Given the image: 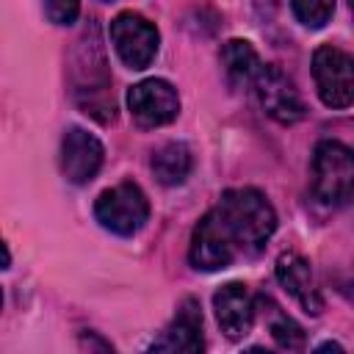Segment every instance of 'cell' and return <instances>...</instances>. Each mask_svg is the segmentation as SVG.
Returning <instances> with one entry per match:
<instances>
[{"instance_id": "6da1fadb", "label": "cell", "mask_w": 354, "mask_h": 354, "mask_svg": "<svg viewBox=\"0 0 354 354\" xmlns=\"http://www.w3.org/2000/svg\"><path fill=\"white\" fill-rule=\"evenodd\" d=\"M238 254H257L277 230V213L257 188L224 191L216 205Z\"/></svg>"}, {"instance_id": "7a4b0ae2", "label": "cell", "mask_w": 354, "mask_h": 354, "mask_svg": "<svg viewBox=\"0 0 354 354\" xmlns=\"http://www.w3.org/2000/svg\"><path fill=\"white\" fill-rule=\"evenodd\" d=\"M354 191V158L340 141H321L313 152V194L324 205H346Z\"/></svg>"}, {"instance_id": "3957f363", "label": "cell", "mask_w": 354, "mask_h": 354, "mask_svg": "<svg viewBox=\"0 0 354 354\" xmlns=\"http://www.w3.org/2000/svg\"><path fill=\"white\" fill-rule=\"evenodd\" d=\"M94 216L108 232L133 235L147 224L149 202H147V194L136 183H119L97 196Z\"/></svg>"}, {"instance_id": "277c9868", "label": "cell", "mask_w": 354, "mask_h": 354, "mask_svg": "<svg viewBox=\"0 0 354 354\" xmlns=\"http://www.w3.org/2000/svg\"><path fill=\"white\" fill-rule=\"evenodd\" d=\"M108 33H111V44L124 66L147 69L155 61L158 47H160V33L147 17H141L136 11H122L119 17H113Z\"/></svg>"}, {"instance_id": "5b68a950", "label": "cell", "mask_w": 354, "mask_h": 354, "mask_svg": "<svg viewBox=\"0 0 354 354\" xmlns=\"http://www.w3.org/2000/svg\"><path fill=\"white\" fill-rule=\"evenodd\" d=\"M351 55L335 44H321L313 53V77L318 97L326 108H348L354 100V75Z\"/></svg>"}, {"instance_id": "8992f818", "label": "cell", "mask_w": 354, "mask_h": 354, "mask_svg": "<svg viewBox=\"0 0 354 354\" xmlns=\"http://www.w3.org/2000/svg\"><path fill=\"white\" fill-rule=\"evenodd\" d=\"M252 91H254L260 108L279 124H293L304 116V100H301L299 88L274 64H260V69L252 80Z\"/></svg>"}, {"instance_id": "52a82bcc", "label": "cell", "mask_w": 354, "mask_h": 354, "mask_svg": "<svg viewBox=\"0 0 354 354\" xmlns=\"http://www.w3.org/2000/svg\"><path fill=\"white\" fill-rule=\"evenodd\" d=\"M238 257V249L218 216V210H207L199 224L194 227L191 235V249H188V260L194 268L199 271H221L227 268L232 260Z\"/></svg>"}, {"instance_id": "ba28073f", "label": "cell", "mask_w": 354, "mask_h": 354, "mask_svg": "<svg viewBox=\"0 0 354 354\" xmlns=\"http://www.w3.org/2000/svg\"><path fill=\"white\" fill-rule=\"evenodd\" d=\"M127 108L133 119L144 127H160L177 119L180 113V97L177 88L169 80L147 77L127 88Z\"/></svg>"}, {"instance_id": "9c48e42d", "label": "cell", "mask_w": 354, "mask_h": 354, "mask_svg": "<svg viewBox=\"0 0 354 354\" xmlns=\"http://www.w3.org/2000/svg\"><path fill=\"white\" fill-rule=\"evenodd\" d=\"M105 149L100 138L83 127H69L61 138V174L72 185H88L100 166H102Z\"/></svg>"}, {"instance_id": "30bf717a", "label": "cell", "mask_w": 354, "mask_h": 354, "mask_svg": "<svg viewBox=\"0 0 354 354\" xmlns=\"http://www.w3.org/2000/svg\"><path fill=\"white\" fill-rule=\"evenodd\" d=\"M213 310H216V321H218L221 332L230 340L246 337L254 324V313H257L254 299L243 282H227L221 290H216Z\"/></svg>"}, {"instance_id": "8fae6325", "label": "cell", "mask_w": 354, "mask_h": 354, "mask_svg": "<svg viewBox=\"0 0 354 354\" xmlns=\"http://www.w3.org/2000/svg\"><path fill=\"white\" fill-rule=\"evenodd\" d=\"M277 279H279V285L304 307V313L318 315V313L324 310V299H321L315 274H313L310 263H307L301 254H296V252L279 254V260H277Z\"/></svg>"}, {"instance_id": "7c38bea8", "label": "cell", "mask_w": 354, "mask_h": 354, "mask_svg": "<svg viewBox=\"0 0 354 354\" xmlns=\"http://www.w3.org/2000/svg\"><path fill=\"white\" fill-rule=\"evenodd\" d=\"M202 313L194 299H185L174 315V321L160 332V337L152 343V351H202Z\"/></svg>"}, {"instance_id": "4fadbf2b", "label": "cell", "mask_w": 354, "mask_h": 354, "mask_svg": "<svg viewBox=\"0 0 354 354\" xmlns=\"http://www.w3.org/2000/svg\"><path fill=\"white\" fill-rule=\"evenodd\" d=\"M149 166H152V171H155L160 185H180V183H185V177L194 169V155H191L188 144L166 141L163 147H158L152 152Z\"/></svg>"}, {"instance_id": "5bb4252c", "label": "cell", "mask_w": 354, "mask_h": 354, "mask_svg": "<svg viewBox=\"0 0 354 354\" xmlns=\"http://www.w3.org/2000/svg\"><path fill=\"white\" fill-rule=\"evenodd\" d=\"M221 64H224V72L232 86H252V80L260 69V58H257L254 47L243 39H230L221 47Z\"/></svg>"}, {"instance_id": "9a60e30c", "label": "cell", "mask_w": 354, "mask_h": 354, "mask_svg": "<svg viewBox=\"0 0 354 354\" xmlns=\"http://www.w3.org/2000/svg\"><path fill=\"white\" fill-rule=\"evenodd\" d=\"M290 8L304 28H324L335 14V0H290Z\"/></svg>"}, {"instance_id": "2e32d148", "label": "cell", "mask_w": 354, "mask_h": 354, "mask_svg": "<svg viewBox=\"0 0 354 354\" xmlns=\"http://www.w3.org/2000/svg\"><path fill=\"white\" fill-rule=\"evenodd\" d=\"M268 329H271V337H274V343H277L279 348L296 351V348L304 346V329H301L293 318H288V315H282V313L271 321Z\"/></svg>"}, {"instance_id": "e0dca14e", "label": "cell", "mask_w": 354, "mask_h": 354, "mask_svg": "<svg viewBox=\"0 0 354 354\" xmlns=\"http://www.w3.org/2000/svg\"><path fill=\"white\" fill-rule=\"evenodd\" d=\"M44 14L53 25H72L80 14V0H44Z\"/></svg>"}, {"instance_id": "ac0fdd59", "label": "cell", "mask_w": 354, "mask_h": 354, "mask_svg": "<svg viewBox=\"0 0 354 354\" xmlns=\"http://www.w3.org/2000/svg\"><path fill=\"white\" fill-rule=\"evenodd\" d=\"M8 266H11V254H8V249H6V243L0 238V271H6Z\"/></svg>"}, {"instance_id": "d6986e66", "label": "cell", "mask_w": 354, "mask_h": 354, "mask_svg": "<svg viewBox=\"0 0 354 354\" xmlns=\"http://www.w3.org/2000/svg\"><path fill=\"white\" fill-rule=\"evenodd\" d=\"M0 307H3V290H0Z\"/></svg>"}, {"instance_id": "ffe728a7", "label": "cell", "mask_w": 354, "mask_h": 354, "mask_svg": "<svg viewBox=\"0 0 354 354\" xmlns=\"http://www.w3.org/2000/svg\"><path fill=\"white\" fill-rule=\"evenodd\" d=\"M102 3H111V0H102Z\"/></svg>"}]
</instances>
